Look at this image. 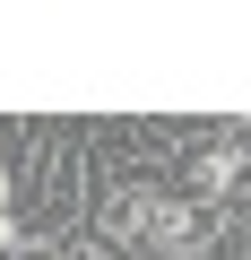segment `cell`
Here are the masks:
<instances>
[{
  "mask_svg": "<svg viewBox=\"0 0 251 260\" xmlns=\"http://www.w3.org/2000/svg\"><path fill=\"white\" fill-rule=\"evenodd\" d=\"M18 208V174H9V156H0V217Z\"/></svg>",
  "mask_w": 251,
  "mask_h": 260,
  "instance_id": "cell-3",
  "label": "cell"
},
{
  "mask_svg": "<svg viewBox=\"0 0 251 260\" xmlns=\"http://www.w3.org/2000/svg\"><path fill=\"white\" fill-rule=\"evenodd\" d=\"M191 191H199L208 217L234 208V191H242V139H208V148H191Z\"/></svg>",
  "mask_w": 251,
  "mask_h": 260,
  "instance_id": "cell-2",
  "label": "cell"
},
{
  "mask_svg": "<svg viewBox=\"0 0 251 260\" xmlns=\"http://www.w3.org/2000/svg\"><path fill=\"white\" fill-rule=\"evenodd\" d=\"M139 251H156V260H208L217 251V217L199 208V200H156L148 208V225H139Z\"/></svg>",
  "mask_w": 251,
  "mask_h": 260,
  "instance_id": "cell-1",
  "label": "cell"
},
{
  "mask_svg": "<svg viewBox=\"0 0 251 260\" xmlns=\"http://www.w3.org/2000/svg\"><path fill=\"white\" fill-rule=\"evenodd\" d=\"M52 260H61V251H52Z\"/></svg>",
  "mask_w": 251,
  "mask_h": 260,
  "instance_id": "cell-5",
  "label": "cell"
},
{
  "mask_svg": "<svg viewBox=\"0 0 251 260\" xmlns=\"http://www.w3.org/2000/svg\"><path fill=\"white\" fill-rule=\"evenodd\" d=\"M121 260H156V251H121Z\"/></svg>",
  "mask_w": 251,
  "mask_h": 260,
  "instance_id": "cell-4",
  "label": "cell"
}]
</instances>
